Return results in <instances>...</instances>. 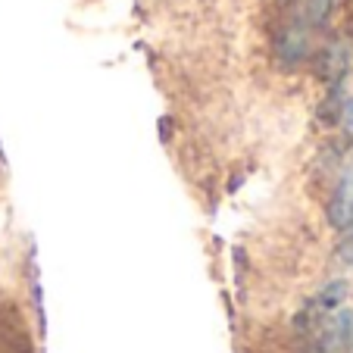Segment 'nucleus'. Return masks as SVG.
Masks as SVG:
<instances>
[{
  "label": "nucleus",
  "instance_id": "6",
  "mask_svg": "<svg viewBox=\"0 0 353 353\" xmlns=\"http://www.w3.org/2000/svg\"><path fill=\"white\" fill-rule=\"evenodd\" d=\"M344 232H347V238L341 241L338 256H341V263H353V225H350V228H344Z\"/></svg>",
  "mask_w": 353,
  "mask_h": 353
},
{
  "label": "nucleus",
  "instance_id": "3",
  "mask_svg": "<svg viewBox=\"0 0 353 353\" xmlns=\"http://www.w3.org/2000/svg\"><path fill=\"white\" fill-rule=\"evenodd\" d=\"M334 3H338V0H300V10H297V16H294V22H300L303 28L316 32V28H322L332 19Z\"/></svg>",
  "mask_w": 353,
  "mask_h": 353
},
{
  "label": "nucleus",
  "instance_id": "2",
  "mask_svg": "<svg viewBox=\"0 0 353 353\" xmlns=\"http://www.w3.org/2000/svg\"><path fill=\"white\" fill-rule=\"evenodd\" d=\"M328 225L344 232V228L353 225V163H347L341 169V179L332 191V200H328Z\"/></svg>",
  "mask_w": 353,
  "mask_h": 353
},
{
  "label": "nucleus",
  "instance_id": "4",
  "mask_svg": "<svg viewBox=\"0 0 353 353\" xmlns=\"http://www.w3.org/2000/svg\"><path fill=\"white\" fill-rule=\"evenodd\" d=\"M319 69H322V75L332 79V81L344 79V72H347V47L341 44V41H334V44H328L325 50H322Z\"/></svg>",
  "mask_w": 353,
  "mask_h": 353
},
{
  "label": "nucleus",
  "instance_id": "5",
  "mask_svg": "<svg viewBox=\"0 0 353 353\" xmlns=\"http://www.w3.org/2000/svg\"><path fill=\"white\" fill-rule=\"evenodd\" d=\"M347 297V281H332L328 288H322L319 297L313 300V310L316 313H332V310H338L341 303H344Z\"/></svg>",
  "mask_w": 353,
  "mask_h": 353
},
{
  "label": "nucleus",
  "instance_id": "1",
  "mask_svg": "<svg viewBox=\"0 0 353 353\" xmlns=\"http://www.w3.org/2000/svg\"><path fill=\"white\" fill-rule=\"evenodd\" d=\"M313 344L319 353H338L353 344V313L350 310H332L319 313L313 325Z\"/></svg>",
  "mask_w": 353,
  "mask_h": 353
}]
</instances>
